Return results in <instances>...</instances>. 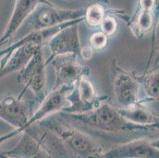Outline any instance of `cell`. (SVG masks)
Listing matches in <instances>:
<instances>
[{"instance_id":"obj_1","label":"cell","mask_w":159,"mask_h":158,"mask_svg":"<svg viewBox=\"0 0 159 158\" xmlns=\"http://www.w3.org/2000/svg\"><path fill=\"white\" fill-rule=\"evenodd\" d=\"M108 101L109 99L103 101L98 107L86 112L69 113L60 111L56 113V115L89 134L111 136L158 132V126L139 125L128 121Z\"/></svg>"},{"instance_id":"obj_2","label":"cell","mask_w":159,"mask_h":158,"mask_svg":"<svg viewBox=\"0 0 159 158\" xmlns=\"http://www.w3.org/2000/svg\"><path fill=\"white\" fill-rule=\"evenodd\" d=\"M51 131L63 143L70 154L82 158H101L103 148L89 134L67 124L56 115H49L37 123Z\"/></svg>"},{"instance_id":"obj_3","label":"cell","mask_w":159,"mask_h":158,"mask_svg":"<svg viewBox=\"0 0 159 158\" xmlns=\"http://www.w3.org/2000/svg\"><path fill=\"white\" fill-rule=\"evenodd\" d=\"M85 10H66L51 4H40L27 17L12 40H18L31 32L46 29L63 22L84 17Z\"/></svg>"},{"instance_id":"obj_4","label":"cell","mask_w":159,"mask_h":158,"mask_svg":"<svg viewBox=\"0 0 159 158\" xmlns=\"http://www.w3.org/2000/svg\"><path fill=\"white\" fill-rule=\"evenodd\" d=\"M36 101L25 99L23 96L7 97L0 99V119L15 127L9 134L0 137V144L23 131L32 114Z\"/></svg>"},{"instance_id":"obj_5","label":"cell","mask_w":159,"mask_h":158,"mask_svg":"<svg viewBox=\"0 0 159 158\" xmlns=\"http://www.w3.org/2000/svg\"><path fill=\"white\" fill-rule=\"evenodd\" d=\"M45 68V60L43 56V46H40L27 64L18 74L17 78L18 83L24 86L19 96L24 95L29 89L33 93L36 103H40L44 100L46 97Z\"/></svg>"},{"instance_id":"obj_6","label":"cell","mask_w":159,"mask_h":158,"mask_svg":"<svg viewBox=\"0 0 159 158\" xmlns=\"http://www.w3.org/2000/svg\"><path fill=\"white\" fill-rule=\"evenodd\" d=\"M112 84L114 97L120 108H127L139 102L140 84L135 74L124 70L112 59L111 66Z\"/></svg>"},{"instance_id":"obj_7","label":"cell","mask_w":159,"mask_h":158,"mask_svg":"<svg viewBox=\"0 0 159 158\" xmlns=\"http://www.w3.org/2000/svg\"><path fill=\"white\" fill-rule=\"evenodd\" d=\"M108 99V96H98L87 77H82L68 93L66 97L67 105L61 111L69 113L86 112Z\"/></svg>"},{"instance_id":"obj_8","label":"cell","mask_w":159,"mask_h":158,"mask_svg":"<svg viewBox=\"0 0 159 158\" xmlns=\"http://www.w3.org/2000/svg\"><path fill=\"white\" fill-rule=\"evenodd\" d=\"M55 69V84L53 89L65 85L75 84L82 77L90 74V68L82 65L75 55H63L55 57L51 63Z\"/></svg>"},{"instance_id":"obj_9","label":"cell","mask_w":159,"mask_h":158,"mask_svg":"<svg viewBox=\"0 0 159 158\" xmlns=\"http://www.w3.org/2000/svg\"><path fill=\"white\" fill-rule=\"evenodd\" d=\"M158 140L142 138L116 145L104 152L102 157L158 158Z\"/></svg>"},{"instance_id":"obj_10","label":"cell","mask_w":159,"mask_h":158,"mask_svg":"<svg viewBox=\"0 0 159 158\" xmlns=\"http://www.w3.org/2000/svg\"><path fill=\"white\" fill-rule=\"evenodd\" d=\"M79 23H75L60 30L46 43L50 51V56L48 59L45 60L46 66L58 56L75 55L80 58L82 47L79 40Z\"/></svg>"},{"instance_id":"obj_11","label":"cell","mask_w":159,"mask_h":158,"mask_svg":"<svg viewBox=\"0 0 159 158\" xmlns=\"http://www.w3.org/2000/svg\"><path fill=\"white\" fill-rule=\"evenodd\" d=\"M1 158H49L52 157L35 131L27 128L23 131L20 142L12 150L0 151Z\"/></svg>"},{"instance_id":"obj_12","label":"cell","mask_w":159,"mask_h":158,"mask_svg":"<svg viewBox=\"0 0 159 158\" xmlns=\"http://www.w3.org/2000/svg\"><path fill=\"white\" fill-rule=\"evenodd\" d=\"M82 21H84V17L79 18V19L73 20V21H69L63 22L60 25L52 27V28L46 29L38 30V31L31 32L28 34L25 35L21 38L16 40L13 42L11 44L6 48L0 50V58H2L0 60V67L5 63L7 59H8L11 54L16 49L19 48L21 46L27 44V43H34L37 45L44 46L48 42V40L54 36L55 34L60 32V30L63 29L67 26L70 25L75 23H80Z\"/></svg>"},{"instance_id":"obj_13","label":"cell","mask_w":159,"mask_h":158,"mask_svg":"<svg viewBox=\"0 0 159 158\" xmlns=\"http://www.w3.org/2000/svg\"><path fill=\"white\" fill-rule=\"evenodd\" d=\"M48 0H16L14 11L5 33L0 38V47L14 37L27 17L40 4H51Z\"/></svg>"},{"instance_id":"obj_14","label":"cell","mask_w":159,"mask_h":158,"mask_svg":"<svg viewBox=\"0 0 159 158\" xmlns=\"http://www.w3.org/2000/svg\"><path fill=\"white\" fill-rule=\"evenodd\" d=\"M40 46L41 45L27 43L14 51L5 63L0 67V79L16 71H20L27 64Z\"/></svg>"},{"instance_id":"obj_15","label":"cell","mask_w":159,"mask_h":158,"mask_svg":"<svg viewBox=\"0 0 159 158\" xmlns=\"http://www.w3.org/2000/svg\"><path fill=\"white\" fill-rule=\"evenodd\" d=\"M118 110L123 117L133 124L158 126V115L149 109L141 101L127 108H118Z\"/></svg>"},{"instance_id":"obj_16","label":"cell","mask_w":159,"mask_h":158,"mask_svg":"<svg viewBox=\"0 0 159 158\" xmlns=\"http://www.w3.org/2000/svg\"><path fill=\"white\" fill-rule=\"evenodd\" d=\"M135 75V78L139 82L140 85L143 87L146 97L140 100L145 104L146 102L158 100V67L149 72H144L143 75Z\"/></svg>"},{"instance_id":"obj_17","label":"cell","mask_w":159,"mask_h":158,"mask_svg":"<svg viewBox=\"0 0 159 158\" xmlns=\"http://www.w3.org/2000/svg\"><path fill=\"white\" fill-rule=\"evenodd\" d=\"M102 4L103 3L100 2H94L85 10L84 20L87 25L92 27H96L101 24L107 14V11Z\"/></svg>"},{"instance_id":"obj_18","label":"cell","mask_w":159,"mask_h":158,"mask_svg":"<svg viewBox=\"0 0 159 158\" xmlns=\"http://www.w3.org/2000/svg\"><path fill=\"white\" fill-rule=\"evenodd\" d=\"M112 9L111 11H107V14L104 17L103 20L102 21L101 24L99 25L102 29V32L105 33L107 37L112 36L116 33L117 29V22L116 21L115 17L112 15Z\"/></svg>"},{"instance_id":"obj_19","label":"cell","mask_w":159,"mask_h":158,"mask_svg":"<svg viewBox=\"0 0 159 158\" xmlns=\"http://www.w3.org/2000/svg\"><path fill=\"white\" fill-rule=\"evenodd\" d=\"M108 37L102 31L93 33L89 38L90 47L95 50L105 49L108 46Z\"/></svg>"},{"instance_id":"obj_20","label":"cell","mask_w":159,"mask_h":158,"mask_svg":"<svg viewBox=\"0 0 159 158\" xmlns=\"http://www.w3.org/2000/svg\"><path fill=\"white\" fill-rule=\"evenodd\" d=\"M93 56V48L89 46H86V47H82L80 51V58L85 60H88V59H91Z\"/></svg>"},{"instance_id":"obj_21","label":"cell","mask_w":159,"mask_h":158,"mask_svg":"<svg viewBox=\"0 0 159 158\" xmlns=\"http://www.w3.org/2000/svg\"><path fill=\"white\" fill-rule=\"evenodd\" d=\"M67 1H71V0H67ZM86 1H93V2H100L103 4H107L104 0H86Z\"/></svg>"},{"instance_id":"obj_22","label":"cell","mask_w":159,"mask_h":158,"mask_svg":"<svg viewBox=\"0 0 159 158\" xmlns=\"http://www.w3.org/2000/svg\"><path fill=\"white\" fill-rule=\"evenodd\" d=\"M104 1H105L106 3H108V2H109V0H104Z\"/></svg>"}]
</instances>
